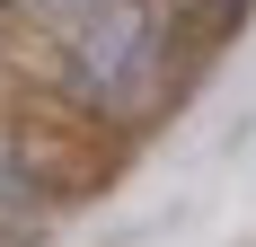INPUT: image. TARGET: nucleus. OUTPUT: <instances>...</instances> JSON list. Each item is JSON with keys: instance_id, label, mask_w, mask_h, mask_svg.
<instances>
[{"instance_id": "obj_4", "label": "nucleus", "mask_w": 256, "mask_h": 247, "mask_svg": "<svg viewBox=\"0 0 256 247\" xmlns=\"http://www.w3.org/2000/svg\"><path fill=\"white\" fill-rule=\"evenodd\" d=\"M168 9H186V18H204V26H230L248 0H168Z\"/></svg>"}, {"instance_id": "obj_3", "label": "nucleus", "mask_w": 256, "mask_h": 247, "mask_svg": "<svg viewBox=\"0 0 256 247\" xmlns=\"http://www.w3.org/2000/svg\"><path fill=\"white\" fill-rule=\"evenodd\" d=\"M88 9H98V0H0V18H9V26H26V36H44V53L62 44V36L88 18Z\"/></svg>"}, {"instance_id": "obj_2", "label": "nucleus", "mask_w": 256, "mask_h": 247, "mask_svg": "<svg viewBox=\"0 0 256 247\" xmlns=\"http://www.w3.org/2000/svg\"><path fill=\"white\" fill-rule=\"evenodd\" d=\"M44 194H53L44 159L26 150V132H9V124H0V221H26Z\"/></svg>"}, {"instance_id": "obj_1", "label": "nucleus", "mask_w": 256, "mask_h": 247, "mask_svg": "<svg viewBox=\"0 0 256 247\" xmlns=\"http://www.w3.org/2000/svg\"><path fill=\"white\" fill-rule=\"evenodd\" d=\"M53 80L80 115H132L168 80V0H98L53 44Z\"/></svg>"}]
</instances>
